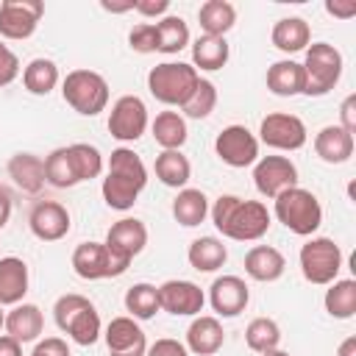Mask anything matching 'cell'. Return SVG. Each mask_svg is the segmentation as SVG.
I'll list each match as a JSON object with an SVG mask.
<instances>
[{"instance_id": "b9f144b4", "label": "cell", "mask_w": 356, "mask_h": 356, "mask_svg": "<svg viewBox=\"0 0 356 356\" xmlns=\"http://www.w3.org/2000/svg\"><path fill=\"white\" fill-rule=\"evenodd\" d=\"M128 42L136 53H156L159 50V36H156V22H142L136 28H131Z\"/></svg>"}, {"instance_id": "9c48e42d", "label": "cell", "mask_w": 356, "mask_h": 356, "mask_svg": "<svg viewBox=\"0 0 356 356\" xmlns=\"http://www.w3.org/2000/svg\"><path fill=\"white\" fill-rule=\"evenodd\" d=\"M131 264L117 259L106 242H81L72 250V270L83 281H100V278H117L128 270Z\"/></svg>"}, {"instance_id": "f546056e", "label": "cell", "mask_w": 356, "mask_h": 356, "mask_svg": "<svg viewBox=\"0 0 356 356\" xmlns=\"http://www.w3.org/2000/svg\"><path fill=\"white\" fill-rule=\"evenodd\" d=\"M206 214H209V197H206L200 189L184 186V189L175 195V200H172V217H175V222H181L184 228L200 225V222L206 220Z\"/></svg>"}, {"instance_id": "f35d334b", "label": "cell", "mask_w": 356, "mask_h": 356, "mask_svg": "<svg viewBox=\"0 0 356 356\" xmlns=\"http://www.w3.org/2000/svg\"><path fill=\"white\" fill-rule=\"evenodd\" d=\"M125 309L131 312L134 320H150L159 309V286L153 284H134L128 292H125Z\"/></svg>"}, {"instance_id": "c3c4849f", "label": "cell", "mask_w": 356, "mask_h": 356, "mask_svg": "<svg viewBox=\"0 0 356 356\" xmlns=\"http://www.w3.org/2000/svg\"><path fill=\"white\" fill-rule=\"evenodd\" d=\"M325 11L331 17H339V19H350L356 14V3H339V0H328L325 3Z\"/></svg>"}, {"instance_id": "8992f818", "label": "cell", "mask_w": 356, "mask_h": 356, "mask_svg": "<svg viewBox=\"0 0 356 356\" xmlns=\"http://www.w3.org/2000/svg\"><path fill=\"white\" fill-rule=\"evenodd\" d=\"M342 53L328 44V42H314L309 50H306V61H303V95L309 97H320V95H328L339 78H342Z\"/></svg>"}, {"instance_id": "d590c367", "label": "cell", "mask_w": 356, "mask_h": 356, "mask_svg": "<svg viewBox=\"0 0 356 356\" xmlns=\"http://www.w3.org/2000/svg\"><path fill=\"white\" fill-rule=\"evenodd\" d=\"M156 36H159V53H178L189 44V25L184 22V17L167 14L156 22Z\"/></svg>"}, {"instance_id": "7c38bea8", "label": "cell", "mask_w": 356, "mask_h": 356, "mask_svg": "<svg viewBox=\"0 0 356 356\" xmlns=\"http://www.w3.org/2000/svg\"><path fill=\"white\" fill-rule=\"evenodd\" d=\"M44 6L39 0H3L0 3V36L3 39H28L33 36Z\"/></svg>"}, {"instance_id": "ab89813d", "label": "cell", "mask_w": 356, "mask_h": 356, "mask_svg": "<svg viewBox=\"0 0 356 356\" xmlns=\"http://www.w3.org/2000/svg\"><path fill=\"white\" fill-rule=\"evenodd\" d=\"M70 156H72V167H75V175H78V184L81 181H92L103 172V156L95 145L89 142H75L70 145Z\"/></svg>"}, {"instance_id": "83f0119b", "label": "cell", "mask_w": 356, "mask_h": 356, "mask_svg": "<svg viewBox=\"0 0 356 356\" xmlns=\"http://www.w3.org/2000/svg\"><path fill=\"white\" fill-rule=\"evenodd\" d=\"M197 22L203 28V36H220V39H225V33L236 22V8L228 0H206L200 6V11H197Z\"/></svg>"}, {"instance_id": "816d5d0a", "label": "cell", "mask_w": 356, "mask_h": 356, "mask_svg": "<svg viewBox=\"0 0 356 356\" xmlns=\"http://www.w3.org/2000/svg\"><path fill=\"white\" fill-rule=\"evenodd\" d=\"M134 3L136 0H125V3H108V0H100V6L111 14H122V11H134Z\"/></svg>"}, {"instance_id": "e0dca14e", "label": "cell", "mask_w": 356, "mask_h": 356, "mask_svg": "<svg viewBox=\"0 0 356 356\" xmlns=\"http://www.w3.org/2000/svg\"><path fill=\"white\" fill-rule=\"evenodd\" d=\"M145 245H147V228H145V222L142 220H136V217H122V220H117L111 228H108V234H106V248L117 256V259H122V261H134V256H139L142 250H145Z\"/></svg>"}, {"instance_id": "11a10c76", "label": "cell", "mask_w": 356, "mask_h": 356, "mask_svg": "<svg viewBox=\"0 0 356 356\" xmlns=\"http://www.w3.org/2000/svg\"><path fill=\"white\" fill-rule=\"evenodd\" d=\"M6 325V314H3V306H0V328Z\"/></svg>"}, {"instance_id": "f1b7e54d", "label": "cell", "mask_w": 356, "mask_h": 356, "mask_svg": "<svg viewBox=\"0 0 356 356\" xmlns=\"http://www.w3.org/2000/svg\"><path fill=\"white\" fill-rule=\"evenodd\" d=\"M186 259H189L192 270H197V273H214V270H220L225 264L228 250H225L222 239H217V236H200V239H195L189 245Z\"/></svg>"}, {"instance_id": "7dc6e473", "label": "cell", "mask_w": 356, "mask_h": 356, "mask_svg": "<svg viewBox=\"0 0 356 356\" xmlns=\"http://www.w3.org/2000/svg\"><path fill=\"white\" fill-rule=\"evenodd\" d=\"M36 350H42L44 356H70V348H67V342H64L61 337H47V339H42V342L36 345Z\"/></svg>"}, {"instance_id": "5bb4252c", "label": "cell", "mask_w": 356, "mask_h": 356, "mask_svg": "<svg viewBox=\"0 0 356 356\" xmlns=\"http://www.w3.org/2000/svg\"><path fill=\"white\" fill-rule=\"evenodd\" d=\"M253 184L259 195L275 200L281 192L298 186V167L286 156H264L253 167Z\"/></svg>"}, {"instance_id": "3957f363", "label": "cell", "mask_w": 356, "mask_h": 356, "mask_svg": "<svg viewBox=\"0 0 356 356\" xmlns=\"http://www.w3.org/2000/svg\"><path fill=\"white\" fill-rule=\"evenodd\" d=\"M53 317L56 325L72 337V342L78 345H95L100 337V314L95 309V303L83 295H61L53 306Z\"/></svg>"}, {"instance_id": "db71d44e", "label": "cell", "mask_w": 356, "mask_h": 356, "mask_svg": "<svg viewBox=\"0 0 356 356\" xmlns=\"http://www.w3.org/2000/svg\"><path fill=\"white\" fill-rule=\"evenodd\" d=\"M261 356H289V353H286V350H278V348H275V350H267V353H261Z\"/></svg>"}, {"instance_id": "30bf717a", "label": "cell", "mask_w": 356, "mask_h": 356, "mask_svg": "<svg viewBox=\"0 0 356 356\" xmlns=\"http://www.w3.org/2000/svg\"><path fill=\"white\" fill-rule=\"evenodd\" d=\"M147 128V106L136 95H122L114 100L108 114V134L117 142H136Z\"/></svg>"}, {"instance_id": "ee69618b", "label": "cell", "mask_w": 356, "mask_h": 356, "mask_svg": "<svg viewBox=\"0 0 356 356\" xmlns=\"http://www.w3.org/2000/svg\"><path fill=\"white\" fill-rule=\"evenodd\" d=\"M145 356H189V350H186L184 342L167 337V339H156V342L147 348Z\"/></svg>"}, {"instance_id": "f5cc1de1", "label": "cell", "mask_w": 356, "mask_h": 356, "mask_svg": "<svg viewBox=\"0 0 356 356\" xmlns=\"http://www.w3.org/2000/svg\"><path fill=\"white\" fill-rule=\"evenodd\" d=\"M337 356H356V337L342 339L339 348H337Z\"/></svg>"}, {"instance_id": "9a60e30c", "label": "cell", "mask_w": 356, "mask_h": 356, "mask_svg": "<svg viewBox=\"0 0 356 356\" xmlns=\"http://www.w3.org/2000/svg\"><path fill=\"white\" fill-rule=\"evenodd\" d=\"M203 303H206V295L192 281L172 278L159 286V309L170 312L175 317H195L203 312Z\"/></svg>"}, {"instance_id": "e575fe53", "label": "cell", "mask_w": 356, "mask_h": 356, "mask_svg": "<svg viewBox=\"0 0 356 356\" xmlns=\"http://www.w3.org/2000/svg\"><path fill=\"white\" fill-rule=\"evenodd\" d=\"M22 83L31 95H50L58 83V67L50 58H33L22 70Z\"/></svg>"}, {"instance_id": "7402d4cb", "label": "cell", "mask_w": 356, "mask_h": 356, "mask_svg": "<svg viewBox=\"0 0 356 356\" xmlns=\"http://www.w3.org/2000/svg\"><path fill=\"white\" fill-rule=\"evenodd\" d=\"M28 292V264L17 256L0 259V306H17Z\"/></svg>"}, {"instance_id": "f6af8a7d", "label": "cell", "mask_w": 356, "mask_h": 356, "mask_svg": "<svg viewBox=\"0 0 356 356\" xmlns=\"http://www.w3.org/2000/svg\"><path fill=\"white\" fill-rule=\"evenodd\" d=\"M339 120H342L339 128L353 136V134H356V95H348V97L342 100V106H339Z\"/></svg>"}, {"instance_id": "277c9868", "label": "cell", "mask_w": 356, "mask_h": 356, "mask_svg": "<svg viewBox=\"0 0 356 356\" xmlns=\"http://www.w3.org/2000/svg\"><path fill=\"white\" fill-rule=\"evenodd\" d=\"M275 217L286 231L298 236H312L323 222V206L314 192L292 186L275 197Z\"/></svg>"}, {"instance_id": "836d02e7", "label": "cell", "mask_w": 356, "mask_h": 356, "mask_svg": "<svg viewBox=\"0 0 356 356\" xmlns=\"http://www.w3.org/2000/svg\"><path fill=\"white\" fill-rule=\"evenodd\" d=\"M153 139L156 145H161L164 150H181V145L186 142L189 131H186V120L178 111H161L153 120Z\"/></svg>"}, {"instance_id": "ac0fdd59", "label": "cell", "mask_w": 356, "mask_h": 356, "mask_svg": "<svg viewBox=\"0 0 356 356\" xmlns=\"http://www.w3.org/2000/svg\"><path fill=\"white\" fill-rule=\"evenodd\" d=\"M106 348L108 356H145L147 353V339L145 331L134 317H114L106 325Z\"/></svg>"}, {"instance_id": "cb8c5ba5", "label": "cell", "mask_w": 356, "mask_h": 356, "mask_svg": "<svg viewBox=\"0 0 356 356\" xmlns=\"http://www.w3.org/2000/svg\"><path fill=\"white\" fill-rule=\"evenodd\" d=\"M6 334L14 337L19 345L22 342H33L42 328H44V317H42V309L33 306V303H17L8 314H6Z\"/></svg>"}, {"instance_id": "ba28073f", "label": "cell", "mask_w": 356, "mask_h": 356, "mask_svg": "<svg viewBox=\"0 0 356 356\" xmlns=\"http://www.w3.org/2000/svg\"><path fill=\"white\" fill-rule=\"evenodd\" d=\"M298 259H300L303 278L309 284H317V286H328L331 281H337V275L342 270V250L328 236H312L300 248Z\"/></svg>"}, {"instance_id": "60d3db41", "label": "cell", "mask_w": 356, "mask_h": 356, "mask_svg": "<svg viewBox=\"0 0 356 356\" xmlns=\"http://www.w3.org/2000/svg\"><path fill=\"white\" fill-rule=\"evenodd\" d=\"M214 106H217V86H214L211 81L200 78L197 86L192 89V95L186 97V103H184L181 108H184L186 117H192V120H203V117H209V114L214 111Z\"/></svg>"}, {"instance_id": "681fc988", "label": "cell", "mask_w": 356, "mask_h": 356, "mask_svg": "<svg viewBox=\"0 0 356 356\" xmlns=\"http://www.w3.org/2000/svg\"><path fill=\"white\" fill-rule=\"evenodd\" d=\"M0 356H22V345L14 337H0Z\"/></svg>"}, {"instance_id": "484cf974", "label": "cell", "mask_w": 356, "mask_h": 356, "mask_svg": "<svg viewBox=\"0 0 356 356\" xmlns=\"http://www.w3.org/2000/svg\"><path fill=\"white\" fill-rule=\"evenodd\" d=\"M303 64L292 61V58H284V61H275L267 67V89L278 97H295V95H303Z\"/></svg>"}, {"instance_id": "9f6ffc18", "label": "cell", "mask_w": 356, "mask_h": 356, "mask_svg": "<svg viewBox=\"0 0 356 356\" xmlns=\"http://www.w3.org/2000/svg\"><path fill=\"white\" fill-rule=\"evenodd\" d=\"M31 356H44V353H42V350H36V348H33V350H31Z\"/></svg>"}, {"instance_id": "d6a6232c", "label": "cell", "mask_w": 356, "mask_h": 356, "mask_svg": "<svg viewBox=\"0 0 356 356\" xmlns=\"http://www.w3.org/2000/svg\"><path fill=\"white\" fill-rule=\"evenodd\" d=\"M325 312L337 320H350L356 314V281L353 278H339L331 281L325 289Z\"/></svg>"}, {"instance_id": "d4e9b609", "label": "cell", "mask_w": 356, "mask_h": 356, "mask_svg": "<svg viewBox=\"0 0 356 356\" xmlns=\"http://www.w3.org/2000/svg\"><path fill=\"white\" fill-rule=\"evenodd\" d=\"M8 175L14 178V184L28 192V195H39L44 189V161L33 153H17L8 159Z\"/></svg>"}, {"instance_id": "4dcf8cb0", "label": "cell", "mask_w": 356, "mask_h": 356, "mask_svg": "<svg viewBox=\"0 0 356 356\" xmlns=\"http://www.w3.org/2000/svg\"><path fill=\"white\" fill-rule=\"evenodd\" d=\"M228 56H231V47L220 36H197L192 44V67L195 70H209V72L222 70L228 64Z\"/></svg>"}, {"instance_id": "52a82bcc", "label": "cell", "mask_w": 356, "mask_h": 356, "mask_svg": "<svg viewBox=\"0 0 356 356\" xmlns=\"http://www.w3.org/2000/svg\"><path fill=\"white\" fill-rule=\"evenodd\" d=\"M61 95L83 117H95L108 106V83L95 70H72L61 81Z\"/></svg>"}, {"instance_id": "7bdbcfd3", "label": "cell", "mask_w": 356, "mask_h": 356, "mask_svg": "<svg viewBox=\"0 0 356 356\" xmlns=\"http://www.w3.org/2000/svg\"><path fill=\"white\" fill-rule=\"evenodd\" d=\"M17 75H19V58H17V53L8 50L0 42V86H8Z\"/></svg>"}, {"instance_id": "603a6c76", "label": "cell", "mask_w": 356, "mask_h": 356, "mask_svg": "<svg viewBox=\"0 0 356 356\" xmlns=\"http://www.w3.org/2000/svg\"><path fill=\"white\" fill-rule=\"evenodd\" d=\"M314 153L325 164H345L353 156V136L339 125H325L314 136Z\"/></svg>"}, {"instance_id": "7a4b0ae2", "label": "cell", "mask_w": 356, "mask_h": 356, "mask_svg": "<svg viewBox=\"0 0 356 356\" xmlns=\"http://www.w3.org/2000/svg\"><path fill=\"white\" fill-rule=\"evenodd\" d=\"M145 184H147V167L142 164V159L131 147L111 150L108 172L103 178V200L117 211H128L136 203Z\"/></svg>"}, {"instance_id": "8d00e7d4", "label": "cell", "mask_w": 356, "mask_h": 356, "mask_svg": "<svg viewBox=\"0 0 356 356\" xmlns=\"http://www.w3.org/2000/svg\"><path fill=\"white\" fill-rule=\"evenodd\" d=\"M44 181H47L50 186H56V189H70V186L78 184L70 147H56V150L44 159Z\"/></svg>"}, {"instance_id": "44dd1931", "label": "cell", "mask_w": 356, "mask_h": 356, "mask_svg": "<svg viewBox=\"0 0 356 356\" xmlns=\"http://www.w3.org/2000/svg\"><path fill=\"white\" fill-rule=\"evenodd\" d=\"M225 342V331L220 325L217 317L211 314H200L192 320V325L186 328V350L197 353V356H214Z\"/></svg>"}, {"instance_id": "6da1fadb", "label": "cell", "mask_w": 356, "mask_h": 356, "mask_svg": "<svg viewBox=\"0 0 356 356\" xmlns=\"http://www.w3.org/2000/svg\"><path fill=\"white\" fill-rule=\"evenodd\" d=\"M214 228L236 242H256L270 228V211L261 200H242L236 195H220L209 209Z\"/></svg>"}, {"instance_id": "74e56055", "label": "cell", "mask_w": 356, "mask_h": 356, "mask_svg": "<svg viewBox=\"0 0 356 356\" xmlns=\"http://www.w3.org/2000/svg\"><path fill=\"white\" fill-rule=\"evenodd\" d=\"M245 342L250 350L256 353H267V350H275L278 342H281V328L273 317H256L248 323L245 328Z\"/></svg>"}, {"instance_id": "f907efd6", "label": "cell", "mask_w": 356, "mask_h": 356, "mask_svg": "<svg viewBox=\"0 0 356 356\" xmlns=\"http://www.w3.org/2000/svg\"><path fill=\"white\" fill-rule=\"evenodd\" d=\"M8 217H11V192L0 186V228H6Z\"/></svg>"}, {"instance_id": "1f68e13d", "label": "cell", "mask_w": 356, "mask_h": 356, "mask_svg": "<svg viewBox=\"0 0 356 356\" xmlns=\"http://www.w3.org/2000/svg\"><path fill=\"white\" fill-rule=\"evenodd\" d=\"M156 178L164 186L172 189H184L186 181L192 178V164L181 150H161L156 156Z\"/></svg>"}, {"instance_id": "8fae6325", "label": "cell", "mask_w": 356, "mask_h": 356, "mask_svg": "<svg viewBox=\"0 0 356 356\" xmlns=\"http://www.w3.org/2000/svg\"><path fill=\"white\" fill-rule=\"evenodd\" d=\"M259 136L267 147L275 150H300L306 145V125L300 117L295 114H284V111H273L261 120L259 125Z\"/></svg>"}, {"instance_id": "5b68a950", "label": "cell", "mask_w": 356, "mask_h": 356, "mask_svg": "<svg viewBox=\"0 0 356 356\" xmlns=\"http://www.w3.org/2000/svg\"><path fill=\"white\" fill-rule=\"evenodd\" d=\"M197 81H200L197 70L184 61H164L147 72L150 95L164 106H184L192 89L197 86Z\"/></svg>"}, {"instance_id": "bcb514c9", "label": "cell", "mask_w": 356, "mask_h": 356, "mask_svg": "<svg viewBox=\"0 0 356 356\" xmlns=\"http://www.w3.org/2000/svg\"><path fill=\"white\" fill-rule=\"evenodd\" d=\"M134 11H139L142 17H167L170 0H136Z\"/></svg>"}, {"instance_id": "ffe728a7", "label": "cell", "mask_w": 356, "mask_h": 356, "mask_svg": "<svg viewBox=\"0 0 356 356\" xmlns=\"http://www.w3.org/2000/svg\"><path fill=\"white\" fill-rule=\"evenodd\" d=\"M284 270H286V259L273 245H256L245 253V273L253 281H261V284L278 281L284 275Z\"/></svg>"}, {"instance_id": "2e32d148", "label": "cell", "mask_w": 356, "mask_h": 356, "mask_svg": "<svg viewBox=\"0 0 356 356\" xmlns=\"http://www.w3.org/2000/svg\"><path fill=\"white\" fill-rule=\"evenodd\" d=\"M31 234L42 242H56L70 234V211L58 200H39L28 214Z\"/></svg>"}, {"instance_id": "4316f807", "label": "cell", "mask_w": 356, "mask_h": 356, "mask_svg": "<svg viewBox=\"0 0 356 356\" xmlns=\"http://www.w3.org/2000/svg\"><path fill=\"white\" fill-rule=\"evenodd\" d=\"M270 39L281 53H298L312 42V28L303 17H284L273 25Z\"/></svg>"}, {"instance_id": "d6986e66", "label": "cell", "mask_w": 356, "mask_h": 356, "mask_svg": "<svg viewBox=\"0 0 356 356\" xmlns=\"http://www.w3.org/2000/svg\"><path fill=\"white\" fill-rule=\"evenodd\" d=\"M250 300V289L239 275H220L209 286V303L220 317H236L245 312Z\"/></svg>"}, {"instance_id": "4fadbf2b", "label": "cell", "mask_w": 356, "mask_h": 356, "mask_svg": "<svg viewBox=\"0 0 356 356\" xmlns=\"http://www.w3.org/2000/svg\"><path fill=\"white\" fill-rule=\"evenodd\" d=\"M214 150L228 167H250L259 161V139L245 125H225L214 139Z\"/></svg>"}]
</instances>
